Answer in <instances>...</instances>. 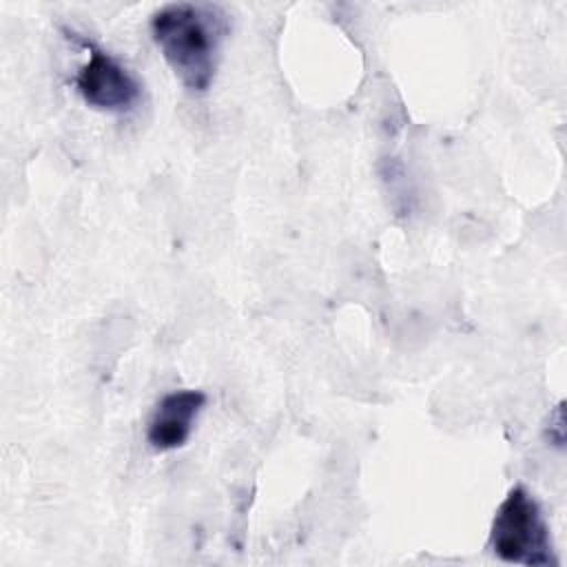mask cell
Returning <instances> with one entry per match:
<instances>
[{
    "instance_id": "7a4b0ae2",
    "label": "cell",
    "mask_w": 567,
    "mask_h": 567,
    "mask_svg": "<svg viewBox=\"0 0 567 567\" xmlns=\"http://www.w3.org/2000/svg\"><path fill=\"white\" fill-rule=\"evenodd\" d=\"M489 549L514 565L545 567L558 563L540 505L523 485L512 487L498 505L489 527Z\"/></svg>"
},
{
    "instance_id": "277c9868",
    "label": "cell",
    "mask_w": 567,
    "mask_h": 567,
    "mask_svg": "<svg viewBox=\"0 0 567 567\" xmlns=\"http://www.w3.org/2000/svg\"><path fill=\"white\" fill-rule=\"evenodd\" d=\"M204 405L206 394L202 390H175L164 394L146 425L148 445L159 452L182 447Z\"/></svg>"
},
{
    "instance_id": "6da1fadb",
    "label": "cell",
    "mask_w": 567,
    "mask_h": 567,
    "mask_svg": "<svg viewBox=\"0 0 567 567\" xmlns=\"http://www.w3.org/2000/svg\"><path fill=\"white\" fill-rule=\"evenodd\" d=\"M228 31V16L208 2H168L151 16V33L179 82L208 91Z\"/></svg>"
},
{
    "instance_id": "3957f363",
    "label": "cell",
    "mask_w": 567,
    "mask_h": 567,
    "mask_svg": "<svg viewBox=\"0 0 567 567\" xmlns=\"http://www.w3.org/2000/svg\"><path fill=\"white\" fill-rule=\"evenodd\" d=\"M89 60L75 75V86L82 100L109 113H126L131 111L142 93L135 75L111 53L102 51L95 44H89Z\"/></svg>"
}]
</instances>
